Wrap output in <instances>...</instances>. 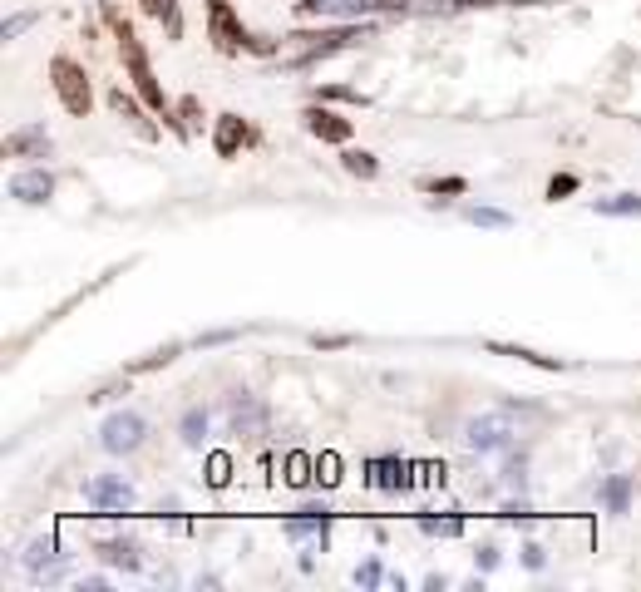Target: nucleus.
I'll return each instance as SVG.
<instances>
[{
    "mask_svg": "<svg viewBox=\"0 0 641 592\" xmlns=\"http://www.w3.org/2000/svg\"><path fill=\"white\" fill-rule=\"evenodd\" d=\"M597 504L607 514H626L632 509V474H607L597 484Z\"/></svg>",
    "mask_w": 641,
    "mask_h": 592,
    "instance_id": "12",
    "label": "nucleus"
},
{
    "mask_svg": "<svg viewBox=\"0 0 641 592\" xmlns=\"http://www.w3.org/2000/svg\"><path fill=\"white\" fill-rule=\"evenodd\" d=\"M50 192H55V178L45 173V168H26V173H16V178H10V198L30 203V208H35V203H45Z\"/></svg>",
    "mask_w": 641,
    "mask_h": 592,
    "instance_id": "9",
    "label": "nucleus"
},
{
    "mask_svg": "<svg viewBox=\"0 0 641 592\" xmlns=\"http://www.w3.org/2000/svg\"><path fill=\"white\" fill-rule=\"evenodd\" d=\"M212 40H217V50H227V55H233V50H242V45H252V35L242 30L237 20H233L227 0H217V5H212Z\"/></svg>",
    "mask_w": 641,
    "mask_h": 592,
    "instance_id": "8",
    "label": "nucleus"
},
{
    "mask_svg": "<svg viewBox=\"0 0 641 592\" xmlns=\"http://www.w3.org/2000/svg\"><path fill=\"white\" fill-rule=\"evenodd\" d=\"M341 163H346V173H356V178H375V173H380L375 153H366V149H346V153H341Z\"/></svg>",
    "mask_w": 641,
    "mask_h": 592,
    "instance_id": "19",
    "label": "nucleus"
},
{
    "mask_svg": "<svg viewBox=\"0 0 641 592\" xmlns=\"http://www.w3.org/2000/svg\"><path fill=\"white\" fill-rule=\"evenodd\" d=\"M26 567H30V573L35 577H55L59 573V548H55V538H35L30 543V553H26Z\"/></svg>",
    "mask_w": 641,
    "mask_h": 592,
    "instance_id": "16",
    "label": "nucleus"
},
{
    "mask_svg": "<svg viewBox=\"0 0 641 592\" xmlns=\"http://www.w3.org/2000/svg\"><path fill=\"white\" fill-rule=\"evenodd\" d=\"M35 20H40L35 10H20V16H10V20H5V30H0V40H20V35H26Z\"/></svg>",
    "mask_w": 641,
    "mask_h": 592,
    "instance_id": "22",
    "label": "nucleus"
},
{
    "mask_svg": "<svg viewBox=\"0 0 641 592\" xmlns=\"http://www.w3.org/2000/svg\"><path fill=\"white\" fill-rule=\"evenodd\" d=\"M464 217H469V223H479V227H508V223H513V217L499 213V208H469Z\"/></svg>",
    "mask_w": 641,
    "mask_h": 592,
    "instance_id": "23",
    "label": "nucleus"
},
{
    "mask_svg": "<svg viewBox=\"0 0 641 592\" xmlns=\"http://www.w3.org/2000/svg\"><path fill=\"white\" fill-rule=\"evenodd\" d=\"M242 139H247V129H242L237 114H222V119H217V139H212V143H217V153H222V159H233Z\"/></svg>",
    "mask_w": 641,
    "mask_h": 592,
    "instance_id": "18",
    "label": "nucleus"
},
{
    "mask_svg": "<svg viewBox=\"0 0 641 592\" xmlns=\"http://www.w3.org/2000/svg\"><path fill=\"white\" fill-rule=\"evenodd\" d=\"M119 45H124V59H129V75H134V84H139V94H143V104H149V109H168V99H163V89H159V79H153V65H149V55H143V45L134 40V30H129V26H119Z\"/></svg>",
    "mask_w": 641,
    "mask_h": 592,
    "instance_id": "3",
    "label": "nucleus"
},
{
    "mask_svg": "<svg viewBox=\"0 0 641 592\" xmlns=\"http://www.w3.org/2000/svg\"><path fill=\"white\" fill-rule=\"evenodd\" d=\"M84 499L94 504L99 514H124V509H134L139 504V493H134V484H124V479H114V474H99V479H89L84 484Z\"/></svg>",
    "mask_w": 641,
    "mask_h": 592,
    "instance_id": "5",
    "label": "nucleus"
},
{
    "mask_svg": "<svg viewBox=\"0 0 641 592\" xmlns=\"http://www.w3.org/2000/svg\"><path fill=\"white\" fill-rule=\"evenodd\" d=\"M173 356H178V346H163V350H153V356H143L134 370H149V366H168V360H173Z\"/></svg>",
    "mask_w": 641,
    "mask_h": 592,
    "instance_id": "27",
    "label": "nucleus"
},
{
    "mask_svg": "<svg viewBox=\"0 0 641 592\" xmlns=\"http://www.w3.org/2000/svg\"><path fill=\"white\" fill-rule=\"evenodd\" d=\"M513 420L508 415H474L464 425V444L474 454H499V450H508V444H513Z\"/></svg>",
    "mask_w": 641,
    "mask_h": 592,
    "instance_id": "2",
    "label": "nucleus"
},
{
    "mask_svg": "<svg viewBox=\"0 0 641 592\" xmlns=\"http://www.w3.org/2000/svg\"><path fill=\"white\" fill-rule=\"evenodd\" d=\"M143 434H149V420H143L139 410H114L99 425V444L109 454H134L143 444Z\"/></svg>",
    "mask_w": 641,
    "mask_h": 592,
    "instance_id": "1",
    "label": "nucleus"
},
{
    "mask_svg": "<svg viewBox=\"0 0 641 592\" xmlns=\"http://www.w3.org/2000/svg\"><path fill=\"white\" fill-rule=\"evenodd\" d=\"M592 208L607 213V217H632V213H641V198L636 192H622V198H597Z\"/></svg>",
    "mask_w": 641,
    "mask_h": 592,
    "instance_id": "20",
    "label": "nucleus"
},
{
    "mask_svg": "<svg viewBox=\"0 0 641 592\" xmlns=\"http://www.w3.org/2000/svg\"><path fill=\"white\" fill-rule=\"evenodd\" d=\"M301 16H341V20H350V16H370V10H380L375 0H301Z\"/></svg>",
    "mask_w": 641,
    "mask_h": 592,
    "instance_id": "10",
    "label": "nucleus"
},
{
    "mask_svg": "<svg viewBox=\"0 0 641 592\" xmlns=\"http://www.w3.org/2000/svg\"><path fill=\"white\" fill-rule=\"evenodd\" d=\"M429 192H464L469 183H464V178H439V183H425Z\"/></svg>",
    "mask_w": 641,
    "mask_h": 592,
    "instance_id": "30",
    "label": "nucleus"
},
{
    "mask_svg": "<svg viewBox=\"0 0 641 592\" xmlns=\"http://www.w3.org/2000/svg\"><path fill=\"white\" fill-rule=\"evenodd\" d=\"M99 558L114 563V567H124V573H139V567H143L139 543H129V538H104V543H99Z\"/></svg>",
    "mask_w": 641,
    "mask_h": 592,
    "instance_id": "15",
    "label": "nucleus"
},
{
    "mask_svg": "<svg viewBox=\"0 0 641 592\" xmlns=\"http://www.w3.org/2000/svg\"><path fill=\"white\" fill-rule=\"evenodd\" d=\"M5 153L10 159H45V153H50L45 124H26V129H16V134H5Z\"/></svg>",
    "mask_w": 641,
    "mask_h": 592,
    "instance_id": "7",
    "label": "nucleus"
},
{
    "mask_svg": "<svg viewBox=\"0 0 641 592\" xmlns=\"http://www.w3.org/2000/svg\"><path fill=\"white\" fill-rule=\"evenodd\" d=\"M573 188H577V178H573V173H563V178H553V183H548V198L558 203V198H567Z\"/></svg>",
    "mask_w": 641,
    "mask_h": 592,
    "instance_id": "28",
    "label": "nucleus"
},
{
    "mask_svg": "<svg viewBox=\"0 0 641 592\" xmlns=\"http://www.w3.org/2000/svg\"><path fill=\"white\" fill-rule=\"evenodd\" d=\"M350 341H356V336H316V346H326V350H341Z\"/></svg>",
    "mask_w": 641,
    "mask_h": 592,
    "instance_id": "31",
    "label": "nucleus"
},
{
    "mask_svg": "<svg viewBox=\"0 0 641 592\" xmlns=\"http://www.w3.org/2000/svg\"><path fill=\"white\" fill-rule=\"evenodd\" d=\"M143 10H149V16H168V26H173L178 30V0H143Z\"/></svg>",
    "mask_w": 641,
    "mask_h": 592,
    "instance_id": "25",
    "label": "nucleus"
},
{
    "mask_svg": "<svg viewBox=\"0 0 641 592\" xmlns=\"http://www.w3.org/2000/svg\"><path fill=\"white\" fill-rule=\"evenodd\" d=\"M523 454H518V459H508V464H503V479H508V484H513V489H523L528 484V474H523Z\"/></svg>",
    "mask_w": 641,
    "mask_h": 592,
    "instance_id": "26",
    "label": "nucleus"
},
{
    "mask_svg": "<svg viewBox=\"0 0 641 592\" xmlns=\"http://www.w3.org/2000/svg\"><path fill=\"white\" fill-rule=\"evenodd\" d=\"M212 5H217V0H212Z\"/></svg>",
    "mask_w": 641,
    "mask_h": 592,
    "instance_id": "33",
    "label": "nucleus"
},
{
    "mask_svg": "<svg viewBox=\"0 0 641 592\" xmlns=\"http://www.w3.org/2000/svg\"><path fill=\"white\" fill-rule=\"evenodd\" d=\"M503 514H508V518H533V509H528V504H523V499H513V504H503Z\"/></svg>",
    "mask_w": 641,
    "mask_h": 592,
    "instance_id": "32",
    "label": "nucleus"
},
{
    "mask_svg": "<svg viewBox=\"0 0 641 592\" xmlns=\"http://www.w3.org/2000/svg\"><path fill=\"white\" fill-rule=\"evenodd\" d=\"M326 518H331V509L326 504H306V509H296L292 518H286V538H326Z\"/></svg>",
    "mask_w": 641,
    "mask_h": 592,
    "instance_id": "11",
    "label": "nucleus"
},
{
    "mask_svg": "<svg viewBox=\"0 0 641 592\" xmlns=\"http://www.w3.org/2000/svg\"><path fill=\"white\" fill-rule=\"evenodd\" d=\"M306 129L316 139H326V143H346L350 139V119H336V114H326V109H306Z\"/></svg>",
    "mask_w": 641,
    "mask_h": 592,
    "instance_id": "13",
    "label": "nucleus"
},
{
    "mask_svg": "<svg viewBox=\"0 0 641 592\" xmlns=\"http://www.w3.org/2000/svg\"><path fill=\"white\" fill-rule=\"evenodd\" d=\"M370 474H375V484H380V489H405L409 484V464H405V459H375Z\"/></svg>",
    "mask_w": 641,
    "mask_h": 592,
    "instance_id": "17",
    "label": "nucleus"
},
{
    "mask_svg": "<svg viewBox=\"0 0 641 592\" xmlns=\"http://www.w3.org/2000/svg\"><path fill=\"white\" fill-rule=\"evenodd\" d=\"M523 563H528V567H533V573H538V567L548 563V553H543L538 543H523Z\"/></svg>",
    "mask_w": 641,
    "mask_h": 592,
    "instance_id": "29",
    "label": "nucleus"
},
{
    "mask_svg": "<svg viewBox=\"0 0 641 592\" xmlns=\"http://www.w3.org/2000/svg\"><path fill=\"white\" fill-rule=\"evenodd\" d=\"M208 430H212V415H208L202 405L183 410V420H178V434H183L188 450H202V444H208Z\"/></svg>",
    "mask_w": 641,
    "mask_h": 592,
    "instance_id": "14",
    "label": "nucleus"
},
{
    "mask_svg": "<svg viewBox=\"0 0 641 592\" xmlns=\"http://www.w3.org/2000/svg\"><path fill=\"white\" fill-rule=\"evenodd\" d=\"M227 420H233V430H237V434H247V440H252V434L267 430V405H262L257 395L237 390L233 400H227Z\"/></svg>",
    "mask_w": 641,
    "mask_h": 592,
    "instance_id": "6",
    "label": "nucleus"
},
{
    "mask_svg": "<svg viewBox=\"0 0 641 592\" xmlns=\"http://www.w3.org/2000/svg\"><path fill=\"white\" fill-rule=\"evenodd\" d=\"M385 577H390V573L380 567V558H370V563H360V567H356V583H360V587H380Z\"/></svg>",
    "mask_w": 641,
    "mask_h": 592,
    "instance_id": "24",
    "label": "nucleus"
},
{
    "mask_svg": "<svg viewBox=\"0 0 641 592\" xmlns=\"http://www.w3.org/2000/svg\"><path fill=\"white\" fill-rule=\"evenodd\" d=\"M50 75H55L59 104H65L69 114H89V79H84V69L75 65V59H55Z\"/></svg>",
    "mask_w": 641,
    "mask_h": 592,
    "instance_id": "4",
    "label": "nucleus"
},
{
    "mask_svg": "<svg viewBox=\"0 0 641 592\" xmlns=\"http://www.w3.org/2000/svg\"><path fill=\"white\" fill-rule=\"evenodd\" d=\"M489 350H499V356H513V360H528V366H543V370H563V360L538 356V350H523V346H499V341H493Z\"/></svg>",
    "mask_w": 641,
    "mask_h": 592,
    "instance_id": "21",
    "label": "nucleus"
}]
</instances>
